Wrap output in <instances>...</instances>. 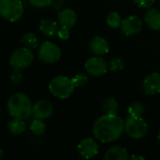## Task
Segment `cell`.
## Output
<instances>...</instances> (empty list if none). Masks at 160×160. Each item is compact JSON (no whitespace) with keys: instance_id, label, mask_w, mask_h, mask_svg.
I'll list each match as a JSON object with an SVG mask.
<instances>
[{"instance_id":"cell-29","label":"cell","mask_w":160,"mask_h":160,"mask_svg":"<svg viewBox=\"0 0 160 160\" xmlns=\"http://www.w3.org/2000/svg\"><path fill=\"white\" fill-rule=\"evenodd\" d=\"M57 36L62 40L68 39L69 38V29L68 28H65V27H61L58 30V32H57Z\"/></svg>"},{"instance_id":"cell-16","label":"cell","mask_w":160,"mask_h":160,"mask_svg":"<svg viewBox=\"0 0 160 160\" xmlns=\"http://www.w3.org/2000/svg\"><path fill=\"white\" fill-rule=\"evenodd\" d=\"M104 159L107 160H127L128 159V150L122 146L115 145L110 147L105 155Z\"/></svg>"},{"instance_id":"cell-3","label":"cell","mask_w":160,"mask_h":160,"mask_svg":"<svg viewBox=\"0 0 160 160\" xmlns=\"http://www.w3.org/2000/svg\"><path fill=\"white\" fill-rule=\"evenodd\" d=\"M48 87L51 94L60 99H66L69 98L76 88L73 84L72 79L64 75H59L52 78L49 82Z\"/></svg>"},{"instance_id":"cell-17","label":"cell","mask_w":160,"mask_h":160,"mask_svg":"<svg viewBox=\"0 0 160 160\" xmlns=\"http://www.w3.org/2000/svg\"><path fill=\"white\" fill-rule=\"evenodd\" d=\"M146 24L155 31L160 30V10L157 8H149L144 16Z\"/></svg>"},{"instance_id":"cell-22","label":"cell","mask_w":160,"mask_h":160,"mask_svg":"<svg viewBox=\"0 0 160 160\" xmlns=\"http://www.w3.org/2000/svg\"><path fill=\"white\" fill-rule=\"evenodd\" d=\"M106 22H107V24L112 28V29H116L118 27L121 26V23H122V18H121V15L116 12V11H112L110 12L108 15H107V18H106Z\"/></svg>"},{"instance_id":"cell-14","label":"cell","mask_w":160,"mask_h":160,"mask_svg":"<svg viewBox=\"0 0 160 160\" xmlns=\"http://www.w3.org/2000/svg\"><path fill=\"white\" fill-rule=\"evenodd\" d=\"M89 49L90 51L98 56L105 55L110 51V45L106 38L97 36L94 37L89 42Z\"/></svg>"},{"instance_id":"cell-26","label":"cell","mask_w":160,"mask_h":160,"mask_svg":"<svg viewBox=\"0 0 160 160\" xmlns=\"http://www.w3.org/2000/svg\"><path fill=\"white\" fill-rule=\"evenodd\" d=\"M22 81V73L21 72V69H15L13 68L12 73L9 76V82L12 85H18Z\"/></svg>"},{"instance_id":"cell-21","label":"cell","mask_w":160,"mask_h":160,"mask_svg":"<svg viewBox=\"0 0 160 160\" xmlns=\"http://www.w3.org/2000/svg\"><path fill=\"white\" fill-rule=\"evenodd\" d=\"M29 128L31 130V132L33 134H35L36 136H41L45 133L46 130V125L43 122V120L41 119H37L35 118L29 126Z\"/></svg>"},{"instance_id":"cell-31","label":"cell","mask_w":160,"mask_h":160,"mask_svg":"<svg viewBox=\"0 0 160 160\" xmlns=\"http://www.w3.org/2000/svg\"><path fill=\"white\" fill-rule=\"evenodd\" d=\"M0 154H1L0 159H3V158H4V151H3V149H1V150H0Z\"/></svg>"},{"instance_id":"cell-5","label":"cell","mask_w":160,"mask_h":160,"mask_svg":"<svg viewBox=\"0 0 160 160\" xmlns=\"http://www.w3.org/2000/svg\"><path fill=\"white\" fill-rule=\"evenodd\" d=\"M125 131L129 138L133 140H141L146 136L148 132V125L142 116H128L125 121Z\"/></svg>"},{"instance_id":"cell-11","label":"cell","mask_w":160,"mask_h":160,"mask_svg":"<svg viewBox=\"0 0 160 160\" xmlns=\"http://www.w3.org/2000/svg\"><path fill=\"white\" fill-rule=\"evenodd\" d=\"M53 112L52 103L46 99H40L33 105L32 115L34 118L45 120L48 119Z\"/></svg>"},{"instance_id":"cell-8","label":"cell","mask_w":160,"mask_h":160,"mask_svg":"<svg viewBox=\"0 0 160 160\" xmlns=\"http://www.w3.org/2000/svg\"><path fill=\"white\" fill-rule=\"evenodd\" d=\"M86 72L93 77L103 76L108 69V64L101 56H93L86 60L84 65Z\"/></svg>"},{"instance_id":"cell-18","label":"cell","mask_w":160,"mask_h":160,"mask_svg":"<svg viewBox=\"0 0 160 160\" xmlns=\"http://www.w3.org/2000/svg\"><path fill=\"white\" fill-rule=\"evenodd\" d=\"M8 128L9 132L13 135H21L22 134L26 129V124L24 120L20 118H14L12 117L11 120L8 123Z\"/></svg>"},{"instance_id":"cell-15","label":"cell","mask_w":160,"mask_h":160,"mask_svg":"<svg viewBox=\"0 0 160 160\" xmlns=\"http://www.w3.org/2000/svg\"><path fill=\"white\" fill-rule=\"evenodd\" d=\"M39 30L40 32L49 38L57 36V32L59 30V23L51 19H43L39 22Z\"/></svg>"},{"instance_id":"cell-12","label":"cell","mask_w":160,"mask_h":160,"mask_svg":"<svg viewBox=\"0 0 160 160\" xmlns=\"http://www.w3.org/2000/svg\"><path fill=\"white\" fill-rule=\"evenodd\" d=\"M142 89L150 96L160 94V73L153 72L146 76L142 82Z\"/></svg>"},{"instance_id":"cell-33","label":"cell","mask_w":160,"mask_h":160,"mask_svg":"<svg viewBox=\"0 0 160 160\" xmlns=\"http://www.w3.org/2000/svg\"><path fill=\"white\" fill-rule=\"evenodd\" d=\"M159 1H160V0H159Z\"/></svg>"},{"instance_id":"cell-7","label":"cell","mask_w":160,"mask_h":160,"mask_svg":"<svg viewBox=\"0 0 160 160\" xmlns=\"http://www.w3.org/2000/svg\"><path fill=\"white\" fill-rule=\"evenodd\" d=\"M38 55L39 60H41L43 63L52 65L60 60L62 52L55 43L51 41H44L38 48Z\"/></svg>"},{"instance_id":"cell-23","label":"cell","mask_w":160,"mask_h":160,"mask_svg":"<svg viewBox=\"0 0 160 160\" xmlns=\"http://www.w3.org/2000/svg\"><path fill=\"white\" fill-rule=\"evenodd\" d=\"M127 111H128V116L141 117V116H142V114L144 112V106L141 102H133L131 105L128 106Z\"/></svg>"},{"instance_id":"cell-24","label":"cell","mask_w":160,"mask_h":160,"mask_svg":"<svg viewBox=\"0 0 160 160\" xmlns=\"http://www.w3.org/2000/svg\"><path fill=\"white\" fill-rule=\"evenodd\" d=\"M109 68H110V70L113 73H116V72H119L121 70L124 69L125 68V63L123 61L122 58L120 57H115L113 59L111 60L110 62V65H109Z\"/></svg>"},{"instance_id":"cell-6","label":"cell","mask_w":160,"mask_h":160,"mask_svg":"<svg viewBox=\"0 0 160 160\" xmlns=\"http://www.w3.org/2000/svg\"><path fill=\"white\" fill-rule=\"evenodd\" d=\"M34 61V53L27 47H21L14 50L9 56V65L15 69H24Z\"/></svg>"},{"instance_id":"cell-27","label":"cell","mask_w":160,"mask_h":160,"mask_svg":"<svg viewBox=\"0 0 160 160\" xmlns=\"http://www.w3.org/2000/svg\"><path fill=\"white\" fill-rule=\"evenodd\" d=\"M29 3L37 8H44L53 4V0H29Z\"/></svg>"},{"instance_id":"cell-4","label":"cell","mask_w":160,"mask_h":160,"mask_svg":"<svg viewBox=\"0 0 160 160\" xmlns=\"http://www.w3.org/2000/svg\"><path fill=\"white\" fill-rule=\"evenodd\" d=\"M0 14L6 21L15 22L23 14V4L21 0H0Z\"/></svg>"},{"instance_id":"cell-19","label":"cell","mask_w":160,"mask_h":160,"mask_svg":"<svg viewBox=\"0 0 160 160\" xmlns=\"http://www.w3.org/2000/svg\"><path fill=\"white\" fill-rule=\"evenodd\" d=\"M119 104L114 98H108L102 102V111L107 114H117Z\"/></svg>"},{"instance_id":"cell-2","label":"cell","mask_w":160,"mask_h":160,"mask_svg":"<svg viewBox=\"0 0 160 160\" xmlns=\"http://www.w3.org/2000/svg\"><path fill=\"white\" fill-rule=\"evenodd\" d=\"M7 110L11 117L25 120L32 115L33 105L30 98L25 94L15 93L8 98Z\"/></svg>"},{"instance_id":"cell-1","label":"cell","mask_w":160,"mask_h":160,"mask_svg":"<svg viewBox=\"0 0 160 160\" xmlns=\"http://www.w3.org/2000/svg\"><path fill=\"white\" fill-rule=\"evenodd\" d=\"M125 131V121L117 114L104 113L98 117L93 126L94 137L102 143L117 141Z\"/></svg>"},{"instance_id":"cell-13","label":"cell","mask_w":160,"mask_h":160,"mask_svg":"<svg viewBox=\"0 0 160 160\" xmlns=\"http://www.w3.org/2000/svg\"><path fill=\"white\" fill-rule=\"evenodd\" d=\"M57 21L61 27L70 29L77 22V14L72 8H64L58 12Z\"/></svg>"},{"instance_id":"cell-10","label":"cell","mask_w":160,"mask_h":160,"mask_svg":"<svg viewBox=\"0 0 160 160\" xmlns=\"http://www.w3.org/2000/svg\"><path fill=\"white\" fill-rule=\"evenodd\" d=\"M121 31L122 33L127 36H133L142 31V20L137 15H130L124 20H122L121 23Z\"/></svg>"},{"instance_id":"cell-32","label":"cell","mask_w":160,"mask_h":160,"mask_svg":"<svg viewBox=\"0 0 160 160\" xmlns=\"http://www.w3.org/2000/svg\"><path fill=\"white\" fill-rule=\"evenodd\" d=\"M158 142H159L160 143V129L159 131H158Z\"/></svg>"},{"instance_id":"cell-9","label":"cell","mask_w":160,"mask_h":160,"mask_svg":"<svg viewBox=\"0 0 160 160\" xmlns=\"http://www.w3.org/2000/svg\"><path fill=\"white\" fill-rule=\"evenodd\" d=\"M77 150L82 158L91 159L98 154V145L94 139L85 138L79 142Z\"/></svg>"},{"instance_id":"cell-25","label":"cell","mask_w":160,"mask_h":160,"mask_svg":"<svg viewBox=\"0 0 160 160\" xmlns=\"http://www.w3.org/2000/svg\"><path fill=\"white\" fill-rule=\"evenodd\" d=\"M71 79L76 88H82L88 82V77L83 73H78Z\"/></svg>"},{"instance_id":"cell-28","label":"cell","mask_w":160,"mask_h":160,"mask_svg":"<svg viewBox=\"0 0 160 160\" xmlns=\"http://www.w3.org/2000/svg\"><path fill=\"white\" fill-rule=\"evenodd\" d=\"M134 3L141 8H150L155 0H134Z\"/></svg>"},{"instance_id":"cell-20","label":"cell","mask_w":160,"mask_h":160,"mask_svg":"<svg viewBox=\"0 0 160 160\" xmlns=\"http://www.w3.org/2000/svg\"><path fill=\"white\" fill-rule=\"evenodd\" d=\"M21 43L29 49H36L38 45V38L35 33L27 32L24 33L21 38Z\"/></svg>"},{"instance_id":"cell-30","label":"cell","mask_w":160,"mask_h":160,"mask_svg":"<svg viewBox=\"0 0 160 160\" xmlns=\"http://www.w3.org/2000/svg\"><path fill=\"white\" fill-rule=\"evenodd\" d=\"M130 158H131V159H141V160L144 159V158H143V157H142V156H132Z\"/></svg>"}]
</instances>
